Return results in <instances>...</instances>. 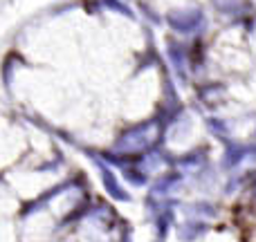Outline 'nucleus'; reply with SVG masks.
I'll use <instances>...</instances> for the list:
<instances>
[{"mask_svg":"<svg viewBox=\"0 0 256 242\" xmlns=\"http://www.w3.org/2000/svg\"><path fill=\"white\" fill-rule=\"evenodd\" d=\"M168 20H171V25L178 31H189V29H194L196 22H200V13H176V16L171 13Z\"/></svg>","mask_w":256,"mask_h":242,"instance_id":"obj_1","label":"nucleus"},{"mask_svg":"<svg viewBox=\"0 0 256 242\" xmlns=\"http://www.w3.org/2000/svg\"><path fill=\"white\" fill-rule=\"evenodd\" d=\"M102 177H104V186H106V191H108V193H110L115 200H124V202H126V200H128V195H126L124 191L120 189V184H117V182H115V177H112V173L108 171V168H102Z\"/></svg>","mask_w":256,"mask_h":242,"instance_id":"obj_2","label":"nucleus"},{"mask_svg":"<svg viewBox=\"0 0 256 242\" xmlns=\"http://www.w3.org/2000/svg\"><path fill=\"white\" fill-rule=\"evenodd\" d=\"M102 4L104 7H108V9H112V11H117V13H124V16L132 18V11L126 7L124 2H120V0H102Z\"/></svg>","mask_w":256,"mask_h":242,"instance_id":"obj_3","label":"nucleus"}]
</instances>
